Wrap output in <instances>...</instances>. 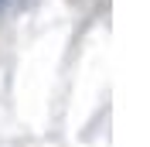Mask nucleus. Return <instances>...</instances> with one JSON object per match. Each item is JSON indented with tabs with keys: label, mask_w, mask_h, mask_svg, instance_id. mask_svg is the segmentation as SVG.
I'll use <instances>...</instances> for the list:
<instances>
[{
	"label": "nucleus",
	"mask_w": 150,
	"mask_h": 147,
	"mask_svg": "<svg viewBox=\"0 0 150 147\" xmlns=\"http://www.w3.org/2000/svg\"><path fill=\"white\" fill-rule=\"evenodd\" d=\"M0 4H4V0H0Z\"/></svg>",
	"instance_id": "1"
}]
</instances>
